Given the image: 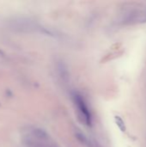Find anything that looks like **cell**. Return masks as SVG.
I'll return each mask as SVG.
<instances>
[{
  "label": "cell",
  "mask_w": 146,
  "mask_h": 147,
  "mask_svg": "<svg viewBox=\"0 0 146 147\" xmlns=\"http://www.w3.org/2000/svg\"><path fill=\"white\" fill-rule=\"evenodd\" d=\"M72 98H73V102H74L76 110L77 111L79 119H81V121L84 122L86 125L90 126L92 122V117H91V114L89 109V107L87 103L85 102L84 99L78 93H74L72 95Z\"/></svg>",
  "instance_id": "obj_1"
},
{
  "label": "cell",
  "mask_w": 146,
  "mask_h": 147,
  "mask_svg": "<svg viewBox=\"0 0 146 147\" xmlns=\"http://www.w3.org/2000/svg\"><path fill=\"white\" fill-rule=\"evenodd\" d=\"M116 120H117V123H118V125L120 126V128L123 131V132H125L126 131V127H125V125H124V122L121 121V119H120L118 116L116 117Z\"/></svg>",
  "instance_id": "obj_2"
}]
</instances>
